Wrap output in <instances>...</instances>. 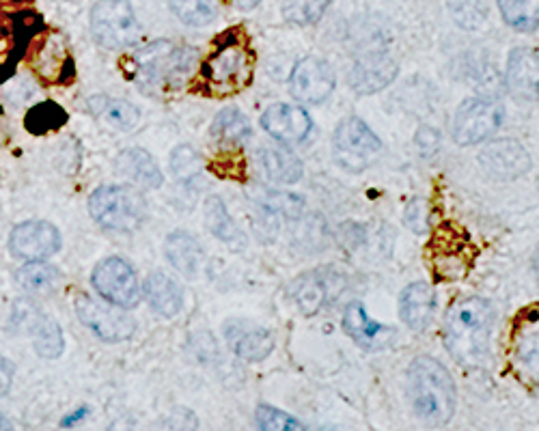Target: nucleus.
<instances>
[{
	"instance_id": "1",
	"label": "nucleus",
	"mask_w": 539,
	"mask_h": 431,
	"mask_svg": "<svg viewBox=\"0 0 539 431\" xmlns=\"http://www.w3.org/2000/svg\"><path fill=\"white\" fill-rule=\"evenodd\" d=\"M494 309L486 298H462L445 317V347L455 363L479 369L490 358Z\"/></svg>"
},
{
	"instance_id": "2",
	"label": "nucleus",
	"mask_w": 539,
	"mask_h": 431,
	"mask_svg": "<svg viewBox=\"0 0 539 431\" xmlns=\"http://www.w3.org/2000/svg\"><path fill=\"white\" fill-rule=\"evenodd\" d=\"M199 52L160 39L134 54L136 82L149 93H169L184 87L197 72Z\"/></svg>"
},
{
	"instance_id": "3",
	"label": "nucleus",
	"mask_w": 539,
	"mask_h": 431,
	"mask_svg": "<svg viewBox=\"0 0 539 431\" xmlns=\"http://www.w3.org/2000/svg\"><path fill=\"white\" fill-rule=\"evenodd\" d=\"M408 393L421 421L447 425L455 412V382L436 358L421 356L408 371Z\"/></svg>"
},
{
	"instance_id": "4",
	"label": "nucleus",
	"mask_w": 539,
	"mask_h": 431,
	"mask_svg": "<svg viewBox=\"0 0 539 431\" xmlns=\"http://www.w3.org/2000/svg\"><path fill=\"white\" fill-rule=\"evenodd\" d=\"M255 57L240 39H225L218 50L201 67V80L214 97L240 93L251 85Z\"/></svg>"
},
{
	"instance_id": "5",
	"label": "nucleus",
	"mask_w": 539,
	"mask_h": 431,
	"mask_svg": "<svg viewBox=\"0 0 539 431\" xmlns=\"http://www.w3.org/2000/svg\"><path fill=\"white\" fill-rule=\"evenodd\" d=\"M89 212L100 227L132 233L145 222L147 203L136 186H102L91 194Z\"/></svg>"
},
{
	"instance_id": "6",
	"label": "nucleus",
	"mask_w": 539,
	"mask_h": 431,
	"mask_svg": "<svg viewBox=\"0 0 539 431\" xmlns=\"http://www.w3.org/2000/svg\"><path fill=\"white\" fill-rule=\"evenodd\" d=\"M507 358L516 378L539 388V304L520 311L511 322Z\"/></svg>"
},
{
	"instance_id": "7",
	"label": "nucleus",
	"mask_w": 539,
	"mask_h": 431,
	"mask_svg": "<svg viewBox=\"0 0 539 431\" xmlns=\"http://www.w3.org/2000/svg\"><path fill=\"white\" fill-rule=\"evenodd\" d=\"M91 33L108 50L134 46L141 37V24L130 0H100L91 11Z\"/></svg>"
},
{
	"instance_id": "8",
	"label": "nucleus",
	"mask_w": 539,
	"mask_h": 431,
	"mask_svg": "<svg viewBox=\"0 0 539 431\" xmlns=\"http://www.w3.org/2000/svg\"><path fill=\"white\" fill-rule=\"evenodd\" d=\"M93 289L100 298L121 309H134L141 300V283L134 268L121 257H106L95 266L91 274Z\"/></svg>"
},
{
	"instance_id": "9",
	"label": "nucleus",
	"mask_w": 539,
	"mask_h": 431,
	"mask_svg": "<svg viewBox=\"0 0 539 431\" xmlns=\"http://www.w3.org/2000/svg\"><path fill=\"white\" fill-rule=\"evenodd\" d=\"M76 313L85 328L106 343H121L134 337L136 319L126 309L110 302H100L91 296L76 298Z\"/></svg>"
},
{
	"instance_id": "10",
	"label": "nucleus",
	"mask_w": 539,
	"mask_h": 431,
	"mask_svg": "<svg viewBox=\"0 0 539 431\" xmlns=\"http://www.w3.org/2000/svg\"><path fill=\"white\" fill-rule=\"evenodd\" d=\"M503 123V104L473 97L466 100L453 121V138L458 145H477L490 138Z\"/></svg>"
},
{
	"instance_id": "11",
	"label": "nucleus",
	"mask_w": 539,
	"mask_h": 431,
	"mask_svg": "<svg viewBox=\"0 0 539 431\" xmlns=\"http://www.w3.org/2000/svg\"><path fill=\"white\" fill-rule=\"evenodd\" d=\"M380 147V138L358 117H348L337 125L335 156L343 169L363 171L369 158L376 156Z\"/></svg>"
},
{
	"instance_id": "12",
	"label": "nucleus",
	"mask_w": 539,
	"mask_h": 431,
	"mask_svg": "<svg viewBox=\"0 0 539 431\" xmlns=\"http://www.w3.org/2000/svg\"><path fill=\"white\" fill-rule=\"evenodd\" d=\"M61 233L48 220H26L9 235L11 253L24 261H44L61 250Z\"/></svg>"
},
{
	"instance_id": "13",
	"label": "nucleus",
	"mask_w": 539,
	"mask_h": 431,
	"mask_svg": "<svg viewBox=\"0 0 539 431\" xmlns=\"http://www.w3.org/2000/svg\"><path fill=\"white\" fill-rule=\"evenodd\" d=\"M335 72L322 59H302L296 63L292 78H289V91L298 102L322 104L330 93L335 91Z\"/></svg>"
},
{
	"instance_id": "14",
	"label": "nucleus",
	"mask_w": 539,
	"mask_h": 431,
	"mask_svg": "<svg viewBox=\"0 0 539 431\" xmlns=\"http://www.w3.org/2000/svg\"><path fill=\"white\" fill-rule=\"evenodd\" d=\"M225 337L233 354L248 363H259L274 350L272 332L264 326L246 322V319H231L225 326Z\"/></svg>"
},
{
	"instance_id": "15",
	"label": "nucleus",
	"mask_w": 539,
	"mask_h": 431,
	"mask_svg": "<svg viewBox=\"0 0 539 431\" xmlns=\"http://www.w3.org/2000/svg\"><path fill=\"white\" fill-rule=\"evenodd\" d=\"M261 125H264V130L279 143L296 145L311 134L313 121L307 110L300 106L274 104L266 110L264 117H261Z\"/></svg>"
},
{
	"instance_id": "16",
	"label": "nucleus",
	"mask_w": 539,
	"mask_h": 431,
	"mask_svg": "<svg viewBox=\"0 0 539 431\" xmlns=\"http://www.w3.org/2000/svg\"><path fill=\"white\" fill-rule=\"evenodd\" d=\"M479 162L490 175L499 179H516L531 169V156L514 138L488 145L479 154Z\"/></svg>"
},
{
	"instance_id": "17",
	"label": "nucleus",
	"mask_w": 539,
	"mask_h": 431,
	"mask_svg": "<svg viewBox=\"0 0 539 431\" xmlns=\"http://www.w3.org/2000/svg\"><path fill=\"white\" fill-rule=\"evenodd\" d=\"M507 87L524 102H539V52L511 50L507 61Z\"/></svg>"
},
{
	"instance_id": "18",
	"label": "nucleus",
	"mask_w": 539,
	"mask_h": 431,
	"mask_svg": "<svg viewBox=\"0 0 539 431\" xmlns=\"http://www.w3.org/2000/svg\"><path fill=\"white\" fill-rule=\"evenodd\" d=\"M117 173L132 182V186L145 190H158L164 182V175L156 158L141 147L123 151L117 158Z\"/></svg>"
},
{
	"instance_id": "19",
	"label": "nucleus",
	"mask_w": 539,
	"mask_h": 431,
	"mask_svg": "<svg viewBox=\"0 0 539 431\" xmlns=\"http://www.w3.org/2000/svg\"><path fill=\"white\" fill-rule=\"evenodd\" d=\"M87 108L95 119L119 132H132L141 123V110L126 100H119V97L91 95Z\"/></svg>"
},
{
	"instance_id": "20",
	"label": "nucleus",
	"mask_w": 539,
	"mask_h": 431,
	"mask_svg": "<svg viewBox=\"0 0 539 431\" xmlns=\"http://www.w3.org/2000/svg\"><path fill=\"white\" fill-rule=\"evenodd\" d=\"M436 294L434 287L427 283L408 285L399 296V315L410 330H423L434 315Z\"/></svg>"
},
{
	"instance_id": "21",
	"label": "nucleus",
	"mask_w": 539,
	"mask_h": 431,
	"mask_svg": "<svg viewBox=\"0 0 539 431\" xmlns=\"http://www.w3.org/2000/svg\"><path fill=\"white\" fill-rule=\"evenodd\" d=\"M337 274L333 272H309L294 283V298L304 315H315L324 309V304L333 296V283Z\"/></svg>"
},
{
	"instance_id": "22",
	"label": "nucleus",
	"mask_w": 539,
	"mask_h": 431,
	"mask_svg": "<svg viewBox=\"0 0 539 431\" xmlns=\"http://www.w3.org/2000/svg\"><path fill=\"white\" fill-rule=\"evenodd\" d=\"M164 255H167L171 266L186 278H195L205 263L203 246L197 238H192L190 233L184 231L169 235L167 242H164Z\"/></svg>"
},
{
	"instance_id": "23",
	"label": "nucleus",
	"mask_w": 539,
	"mask_h": 431,
	"mask_svg": "<svg viewBox=\"0 0 539 431\" xmlns=\"http://www.w3.org/2000/svg\"><path fill=\"white\" fill-rule=\"evenodd\" d=\"M397 76V65L384 54H373L363 61H358L352 72V87L358 93H376L391 85Z\"/></svg>"
},
{
	"instance_id": "24",
	"label": "nucleus",
	"mask_w": 539,
	"mask_h": 431,
	"mask_svg": "<svg viewBox=\"0 0 539 431\" xmlns=\"http://www.w3.org/2000/svg\"><path fill=\"white\" fill-rule=\"evenodd\" d=\"M145 296L149 307L162 317H175L184 307V291L169 274L154 272L145 283Z\"/></svg>"
},
{
	"instance_id": "25",
	"label": "nucleus",
	"mask_w": 539,
	"mask_h": 431,
	"mask_svg": "<svg viewBox=\"0 0 539 431\" xmlns=\"http://www.w3.org/2000/svg\"><path fill=\"white\" fill-rule=\"evenodd\" d=\"M343 328L348 335L365 347L382 345L384 339H389L391 328H386L367 315L363 302H350L343 313Z\"/></svg>"
},
{
	"instance_id": "26",
	"label": "nucleus",
	"mask_w": 539,
	"mask_h": 431,
	"mask_svg": "<svg viewBox=\"0 0 539 431\" xmlns=\"http://www.w3.org/2000/svg\"><path fill=\"white\" fill-rule=\"evenodd\" d=\"M212 136L223 149H242L251 138V123L238 108L220 110L212 123Z\"/></svg>"
},
{
	"instance_id": "27",
	"label": "nucleus",
	"mask_w": 539,
	"mask_h": 431,
	"mask_svg": "<svg viewBox=\"0 0 539 431\" xmlns=\"http://www.w3.org/2000/svg\"><path fill=\"white\" fill-rule=\"evenodd\" d=\"M31 335L37 356L46 360H57L65 352V337L61 326L44 313L31 317Z\"/></svg>"
},
{
	"instance_id": "28",
	"label": "nucleus",
	"mask_w": 539,
	"mask_h": 431,
	"mask_svg": "<svg viewBox=\"0 0 539 431\" xmlns=\"http://www.w3.org/2000/svg\"><path fill=\"white\" fill-rule=\"evenodd\" d=\"M259 160H261V166H264V171H266L270 182L283 184V186L300 182L302 162H300V158H296L292 154V151L264 149L259 154Z\"/></svg>"
},
{
	"instance_id": "29",
	"label": "nucleus",
	"mask_w": 539,
	"mask_h": 431,
	"mask_svg": "<svg viewBox=\"0 0 539 431\" xmlns=\"http://www.w3.org/2000/svg\"><path fill=\"white\" fill-rule=\"evenodd\" d=\"M205 225L214 233V238L229 244L231 248L244 246V235L236 227V222L231 220L225 203L218 197H210L205 201Z\"/></svg>"
},
{
	"instance_id": "30",
	"label": "nucleus",
	"mask_w": 539,
	"mask_h": 431,
	"mask_svg": "<svg viewBox=\"0 0 539 431\" xmlns=\"http://www.w3.org/2000/svg\"><path fill=\"white\" fill-rule=\"evenodd\" d=\"M18 285L29 294H48L61 283V272L44 261H26L16 274Z\"/></svg>"
},
{
	"instance_id": "31",
	"label": "nucleus",
	"mask_w": 539,
	"mask_h": 431,
	"mask_svg": "<svg viewBox=\"0 0 539 431\" xmlns=\"http://www.w3.org/2000/svg\"><path fill=\"white\" fill-rule=\"evenodd\" d=\"M496 5L514 31L533 33L539 29V0H496Z\"/></svg>"
},
{
	"instance_id": "32",
	"label": "nucleus",
	"mask_w": 539,
	"mask_h": 431,
	"mask_svg": "<svg viewBox=\"0 0 539 431\" xmlns=\"http://www.w3.org/2000/svg\"><path fill=\"white\" fill-rule=\"evenodd\" d=\"M175 16L188 26H205L214 22L218 13V0H169Z\"/></svg>"
},
{
	"instance_id": "33",
	"label": "nucleus",
	"mask_w": 539,
	"mask_h": 431,
	"mask_svg": "<svg viewBox=\"0 0 539 431\" xmlns=\"http://www.w3.org/2000/svg\"><path fill=\"white\" fill-rule=\"evenodd\" d=\"M330 0H283V18L289 24L311 26L322 20Z\"/></svg>"
},
{
	"instance_id": "34",
	"label": "nucleus",
	"mask_w": 539,
	"mask_h": 431,
	"mask_svg": "<svg viewBox=\"0 0 539 431\" xmlns=\"http://www.w3.org/2000/svg\"><path fill=\"white\" fill-rule=\"evenodd\" d=\"M171 171L179 179V184L192 186L203 171L201 156L192 147H177L175 154L171 156Z\"/></svg>"
},
{
	"instance_id": "35",
	"label": "nucleus",
	"mask_w": 539,
	"mask_h": 431,
	"mask_svg": "<svg viewBox=\"0 0 539 431\" xmlns=\"http://www.w3.org/2000/svg\"><path fill=\"white\" fill-rule=\"evenodd\" d=\"M65 123V113L63 108L57 104L46 102L39 104L33 113L26 117V125H29L31 132H48V130H57Z\"/></svg>"
},
{
	"instance_id": "36",
	"label": "nucleus",
	"mask_w": 539,
	"mask_h": 431,
	"mask_svg": "<svg viewBox=\"0 0 539 431\" xmlns=\"http://www.w3.org/2000/svg\"><path fill=\"white\" fill-rule=\"evenodd\" d=\"M255 419H257L259 429H270V431H274V429L276 431L304 429V425L298 419H294V416H289L283 410H276L272 406H266V403H261V406L257 408Z\"/></svg>"
},
{
	"instance_id": "37",
	"label": "nucleus",
	"mask_w": 539,
	"mask_h": 431,
	"mask_svg": "<svg viewBox=\"0 0 539 431\" xmlns=\"http://www.w3.org/2000/svg\"><path fill=\"white\" fill-rule=\"evenodd\" d=\"M13 380H16V365H13L3 352H0V397L9 395Z\"/></svg>"
},
{
	"instance_id": "38",
	"label": "nucleus",
	"mask_w": 539,
	"mask_h": 431,
	"mask_svg": "<svg viewBox=\"0 0 539 431\" xmlns=\"http://www.w3.org/2000/svg\"><path fill=\"white\" fill-rule=\"evenodd\" d=\"M417 145H419V149L423 151L425 156H430V154H434V151L438 149L440 138H438V134L432 128H421L419 134H417Z\"/></svg>"
},
{
	"instance_id": "39",
	"label": "nucleus",
	"mask_w": 539,
	"mask_h": 431,
	"mask_svg": "<svg viewBox=\"0 0 539 431\" xmlns=\"http://www.w3.org/2000/svg\"><path fill=\"white\" fill-rule=\"evenodd\" d=\"M87 414H89V408H87V406H80L78 410H74L72 414H67V416H65L63 423H61V427H72V425H76V423H80L82 419H85Z\"/></svg>"
},
{
	"instance_id": "40",
	"label": "nucleus",
	"mask_w": 539,
	"mask_h": 431,
	"mask_svg": "<svg viewBox=\"0 0 539 431\" xmlns=\"http://www.w3.org/2000/svg\"><path fill=\"white\" fill-rule=\"evenodd\" d=\"M261 0H233V5H236L240 11H251L255 9Z\"/></svg>"
},
{
	"instance_id": "41",
	"label": "nucleus",
	"mask_w": 539,
	"mask_h": 431,
	"mask_svg": "<svg viewBox=\"0 0 539 431\" xmlns=\"http://www.w3.org/2000/svg\"><path fill=\"white\" fill-rule=\"evenodd\" d=\"M0 429H11V421L3 414H0Z\"/></svg>"
}]
</instances>
